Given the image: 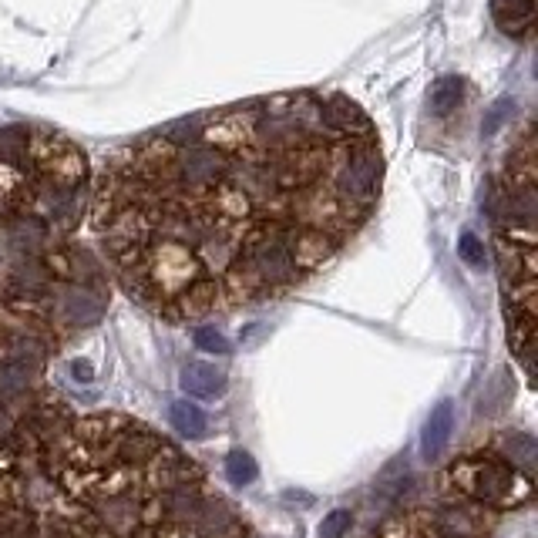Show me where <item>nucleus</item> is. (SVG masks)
Returning <instances> with one entry per match:
<instances>
[{
	"label": "nucleus",
	"instance_id": "obj_2",
	"mask_svg": "<svg viewBox=\"0 0 538 538\" xmlns=\"http://www.w3.org/2000/svg\"><path fill=\"white\" fill-rule=\"evenodd\" d=\"M88 155L48 125L0 128V243L11 256L61 246L91 202Z\"/></svg>",
	"mask_w": 538,
	"mask_h": 538
},
{
	"label": "nucleus",
	"instance_id": "obj_11",
	"mask_svg": "<svg viewBox=\"0 0 538 538\" xmlns=\"http://www.w3.org/2000/svg\"><path fill=\"white\" fill-rule=\"evenodd\" d=\"M37 370L27 364H17L11 357H0V404L24 401L34 387Z\"/></svg>",
	"mask_w": 538,
	"mask_h": 538
},
{
	"label": "nucleus",
	"instance_id": "obj_20",
	"mask_svg": "<svg viewBox=\"0 0 538 538\" xmlns=\"http://www.w3.org/2000/svg\"><path fill=\"white\" fill-rule=\"evenodd\" d=\"M431 538H465V535H438V532H431Z\"/></svg>",
	"mask_w": 538,
	"mask_h": 538
},
{
	"label": "nucleus",
	"instance_id": "obj_9",
	"mask_svg": "<svg viewBox=\"0 0 538 538\" xmlns=\"http://www.w3.org/2000/svg\"><path fill=\"white\" fill-rule=\"evenodd\" d=\"M451 431H454V404L451 401H441L428 414V421H424V428H421V458L424 461L438 458V454L448 448Z\"/></svg>",
	"mask_w": 538,
	"mask_h": 538
},
{
	"label": "nucleus",
	"instance_id": "obj_1",
	"mask_svg": "<svg viewBox=\"0 0 538 538\" xmlns=\"http://www.w3.org/2000/svg\"><path fill=\"white\" fill-rule=\"evenodd\" d=\"M384 148L370 115L296 88L175 118L118 145L91 226L128 296L169 320L280 296L374 216Z\"/></svg>",
	"mask_w": 538,
	"mask_h": 538
},
{
	"label": "nucleus",
	"instance_id": "obj_13",
	"mask_svg": "<svg viewBox=\"0 0 538 538\" xmlns=\"http://www.w3.org/2000/svg\"><path fill=\"white\" fill-rule=\"evenodd\" d=\"M169 421H172V428L179 431L182 438H189V441H199V438H206V434H209V414L202 411L199 404H192L189 397H185V401H172Z\"/></svg>",
	"mask_w": 538,
	"mask_h": 538
},
{
	"label": "nucleus",
	"instance_id": "obj_19",
	"mask_svg": "<svg viewBox=\"0 0 538 538\" xmlns=\"http://www.w3.org/2000/svg\"><path fill=\"white\" fill-rule=\"evenodd\" d=\"M71 374H74V380H85V384H88V380L95 377V370H91L88 360H74V364H71Z\"/></svg>",
	"mask_w": 538,
	"mask_h": 538
},
{
	"label": "nucleus",
	"instance_id": "obj_16",
	"mask_svg": "<svg viewBox=\"0 0 538 538\" xmlns=\"http://www.w3.org/2000/svg\"><path fill=\"white\" fill-rule=\"evenodd\" d=\"M37 538H78L71 522H64V518H44V522H37Z\"/></svg>",
	"mask_w": 538,
	"mask_h": 538
},
{
	"label": "nucleus",
	"instance_id": "obj_21",
	"mask_svg": "<svg viewBox=\"0 0 538 538\" xmlns=\"http://www.w3.org/2000/svg\"><path fill=\"white\" fill-rule=\"evenodd\" d=\"M246 538H253V535H246Z\"/></svg>",
	"mask_w": 538,
	"mask_h": 538
},
{
	"label": "nucleus",
	"instance_id": "obj_6",
	"mask_svg": "<svg viewBox=\"0 0 538 538\" xmlns=\"http://www.w3.org/2000/svg\"><path fill=\"white\" fill-rule=\"evenodd\" d=\"M179 387L189 397H202V401H219L229 387L226 370L216 364H206V360H192V364L182 367L179 374Z\"/></svg>",
	"mask_w": 538,
	"mask_h": 538
},
{
	"label": "nucleus",
	"instance_id": "obj_14",
	"mask_svg": "<svg viewBox=\"0 0 538 538\" xmlns=\"http://www.w3.org/2000/svg\"><path fill=\"white\" fill-rule=\"evenodd\" d=\"M226 475H229V481H233L236 488H249L259 478V465H256V458L249 451L233 448L226 454Z\"/></svg>",
	"mask_w": 538,
	"mask_h": 538
},
{
	"label": "nucleus",
	"instance_id": "obj_3",
	"mask_svg": "<svg viewBox=\"0 0 538 538\" xmlns=\"http://www.w3.org/2000/svg\"><path fill=\"white\" fill-rule=\"evenodd\" d=\"M495 256L502 273V290L508 306L515 354L532 374L535 350V219H538V185H535V125L525 118L522 132L512 138L502 172L495 182Z\"/></svg>",
	"mask_w": 538,
	"mask_h": 538
},
{
	"label": "nucleus",
	"instance_id": "obj_12",
	"mask_svg": "<svg viewBox=\"0 0 538 538\" xmlns=\"http://www.w3.org/2000/svg\"><path fill=\"white\" fill-rule=\"evenodd\" d=\"M535 0H495V21L508 37H532Z\"/></svg>",
	"mask_w": 538,
	"mask_h": 538
},
{
	"label": "nucleus",
	"instance_id": "obj_8",
	"mask_svg": "<svg viewBox=\"0 0 538 538\" xmlns=\"http://www.w3.org/2000/svg\"><path fill=\"white\" fill-rule=\"evenodd\" d=\"M431 525H434L431 532H438V535L475 538L481 532V515H478V508H471L468 502H444L441 508H434Z\"/></svg>",
	"mask_w": 538,
	"mask_h": 538
},
{
	"label": "nucleus",
	"instance_id": "obj_18",
	"mask_svg": "<svg viewBox=\"0 0 538 538\" xmlns=\"http://www.w3.org/2000/svg\"><path fill=\"white\" fill-rule=\"evenodd\" d=\"M14 431H17V421L7 414V404H0V448H7V441L14 438Z\"/></svg>",
	"mask_w": 538,
	"mask_h": 538
},
{
	"label": "nucleus",
	"instance_id": "obj_5",
	"mask_svg": "<svg viewBox=\"0 0 538 538\" xmlns=\"http://www.w3.org/2000/svg\"><path fill=\"white\" fill-rule=\"evenodd\" d=\"M491 454L502 458L508 468L522 471L525 478H535L538 441L528 431H502L495 441H491Z\"/></svg>",
	"mask_w": 538,
	"mask_h": 538
},
{
	"label": "nucleus",
	"instance_id": "obj_7",
	"mask_svg": "<svg viewBox=\"0 0 538 538\" xmlns=\"http://www.w3.org/2000/svg\"><path fill=\"white\" fill-rule=\"evenodd\" d=\"M199 505H202L199 481H185V485H172L159 491V515L169 525H192Z\"/></svg>",
	"mask_w": 538,
	"mask_h": 538
},
{
	"label": "nucleus",
	"instance_id": "obj_15",
	"mask_svg": "<svg viewBox=\"0 0 538 538\" xmlns=\"http://www.w3.org/2000/svg\"><path fill=\"white\" fill-rule=\"evenodd\" d=\"M354 528V512L347 508H333V512L320 522V538H343Z\"/></svg>",
	"mask_w": 538,
	"mask_h": 538
},
{
	"label": "nucleus",
	"instance_id": "obj_17",
	"mask_svg": "<svg viewBox=\"0 0 538 538\" xmlns=\"http://www.w3.org/2000/svg\"><path fill=\"white\" fill-rule=\"evenodd\" d=\"M196 347H199V350H209V354H229L226 337H222L219 330H212V327L196 330Z\"/></svg>",
	"mask_w": 538,
	"mask_h": 538
},
{
	"label": "nucleus",
	"instance_id": "obj_10",
	"mask_svg": "<svg viewBox=\"0 0 538 538\" xmlns=\"http://www.w3.org/2000/svg\"><path fill=\"white\" fill-rule=\"evenodd\" d=\"M199 528L202 538H222L229 532V528H236V512L233 505L226 502V498H202L199 512H196V522H192Z\"/></svg>",
	"mask_w": 538,
	"mask_h": 538
},
{
	"label": "nucleus",
	"instance_id": "obj_4",
	"mask_svg": "<svg viewBox=\"0 0 538 538\" xmlns=\"http://www.w3.org/2000/svg\"><path fill=\"white\" fill-rule=\"evenodd\" d=\"M448 475L458 495L478 508H518L532 502V478L508 468L491 451L465 454L461 461H454Z\"/></svg>",
	"mask_w": 538,
	"mask_h": 538
}]
</instances>
